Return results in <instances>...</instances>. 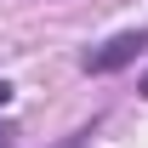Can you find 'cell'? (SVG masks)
<instances>
[{"label": "cell", "mask_w": 148, "mask_h": 148, "mask_svg": "<svg viewBox=\"0 0 148 148\" xmlns=\"http://www.w3.org/2000/svg\"><path fill=\"white\" fill-rule=\"evenodd\" d=\"M143 46H148V29H125V34H114L108 46L86 51L80 63H86V74H114V69H125V63H137Z\"/></svg>", "instance_id": "obj_1"}, {"label": "cell", "mask_w": 148, "mask_h": 148, "mask_svg": "<svg viewBox=\"0 0 148 148\" xmlns=\"http://www.w3.org/2000/svg\"><path fill=\"white\" fill-rule=\"evenodd\" d=\"M6 103H12V86H6V80H0V108H6Z\"/></svg>", "instance_id": "obj_2"}, {"label": "cell", "mask_w": 148, "mask_h": 148, "mask_svg": "<svg viewBox=\"0 0 148 148\" xmlns=\"http://www.w3.org/2000/svg\"><path fill=\"white\" fill-rule=\"evenodd\" d=\"M0 148H12V131H6V125H0Z\"/></svg>", "instance_id": "obj_3"}, {"label": "cell", "mask_w": 148, "mask_h": 148, "mask_svg": "<svg viewBox=\"0 0 148 148\" xmlns=\"http://www.w3.org/2000/svg\"><path fill=\"white\" fill-rule=\"evenodd\" d=\"M137 91H143V97H148V74H143V86H137Z\"/></svg>", "instance_id": "obj_4"}]
</instances>
